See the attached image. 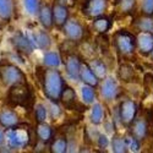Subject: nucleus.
<instances>
[{"mask_svg": "<svg viewBox=\"0 0 153 153\" xmlns=\"http://www.w3.org/2000/svg\"><path fill=\"white\" fill-rule=\"evenodd\" d=\"M53 10V21L56 27L61 28L65 22L69 20V7L61 5L59 3H54L52 6Z\"/></svg>", "mask_w": 153, "mask_h": 153, "instance_id": "15", "label": "nucleus"}, {"mask_svg": "<svg viewBox=\"0 0 153 153\" xmlns=\"http://www.w3.org/2000/svg\"><path fill=\"white\" fill-rule=\"evenodd\" d=\"M56 3H59L61 5H65L66 7H72L76 4V0H56Z\"/></svg>", "mask_w": 153, "mask_h": 153, "instance_id": "37", "label": "nucleus"}, {"mask_svg": "<svg viewBox=\"0 0 153 153\" xmlns=\"http://www.w3.org/2000/svg\"><path fill=\"white\" fill-rule=\"evenodd\" d=\"M118 113L120 117V123L125 126H129L137 117V104L132 99H124L120 102Z\"/></svg>", "mask_w": 153, "mask_h": 153, "instance_id": "8", "label": "nucleus"}, {"mask_svg": "<svg viewBox=\"0 0 153 153\" xmlns=\"http://www.w3.org/2000/svg\"><path fill=\"white\" fill-rule=\"evenodd\" d=\"M136 5V0H121V1L118 4L119 10L124 14H130V12L134 11Z\"/></svg>", "mask_w": 153, "mask_h": 153, "instance_id": "33", "label": "nucleus"}, {"mask_svg": "<svg viewBox=\"0 0 153 153\" xmlns=\"http://www.w3.org/2000/svg\"><path fill=\"white\" fill-rule=\"evenodd\" d=\"M125 142H126L127 151H131V152H138L140 151V141L137 138H135L134 136H131L130 134L127 136H125Z\"/></svg>", "mask_w": 153, "mask_h": 153, "instance_id": "34", "label": "nucleus"}, {"mask_svg": "<svg viewBox=\"0 0 153 153\" xmlns=\"http://www.w3.org/2000/svg\"><path fill=\"white\" fill-rule=\"evenodd\" d=\"M113 45L119 55L130 56L137 49V38L130 31L119 30L113 36Z\"/></svg>", "mask_w": 153, "mask_h": 153, "instance_id": "4", "label": "nucleus"}, {"mask_svg": "<svg viewBox=\"0 0 153 153\" xmlns=\"http://www.w3.org/2000/svg\"><path fill=\"white\" fill-rule=\"evenodd\" d=\"M148 123L146 118H135L134 121L129 125V134L137 138L140 142L143 141L148 135Z\"/></svg>", "mask_w": 153, "mask_h": 153, "instance_id": "12", "label": "nucleus"}, {"mask_svg": "<svg viewBox=\"0 0 153 153\" xmlns=\"http://www.w3.org/2000/svg\"><path fill=\"white\" fill-rule=\"evenodd\" d=\"M108 0H85L81 11L86 17H97L99 15H103L107 9Z\"/></svg>", "mask_w": 153, "mask_h": 153, "instance_id": "9", "label": "nucleus"}, {"mask_svg": "<svg viewBox=\"0 0 153 153\" xmlns=\"http://www.w3.org/2000/svg\"><path fill=\"white\" fill-rule=\"evenodd\" d=\"M111 147H113V152L115 153H126L129 152L126 147V142H125V137H120V136H114L111 140Z\"/></svg>", "mask_w": 153, "mask_h": 153, "instance_id": "30", "label": "nucleus"}, {"mask_svg": "<svg viewBox=\"0 0 153 153\" xmlns=\"http://www.w3.org/2000/svg\"><path fill=\"white\" fill-rule=\"evenodd\" d=\"M34 130H36V134H37V137H38V141H41L43 143H49L50 141H52V138L54 137L53 129L48 124H45V121L44 123H38Z\"/></svg>", "mask_w": 153, "mask_h": 153, "instance_id": "19", "label": "nucleus"}, {"mask_svg": "<svg viewBox=\"0 0 153 153\" xmlns=\"http://www.w3.org/2000/svg\"><path fill=\"white\" fill-rule=\"evenodd\" d=\"M64 64H65V71L69 77L74 81H79L80 80V69H81V64H82L81 59L75 53H71L65 56Z\"/></svg>", "mask_w": 153, "mask_h": 153, "instance_id": "11", "label": "nucleus"}, {"mask_svg": "<svg viewBox=\"0 0 153 153\" xmlns=\"http://www.w3.org/2000/svg\"><path fill=\"white\" fill-rule=\"evenodd\" d=\"M23 6L30 15L36 16L41 10V0H23Z\"/></svg>", "mask_w": 153, "mask_h": 153, "instance_id": "31", "label": "nucleus"}, {"mask_svg": "<svg viewBox=\"0 0 153 153\" xmlns=\"http://www.w3.org/2000/svg\"><path fill=\"white\" fill-rule=\"evenodd\" d=\"M38 17L42 23V26L47 30L52 28L54 26V21H53V10L52 6L49 5H43L41 6V10L38 12Z\"/></svg>", "mask_w": 153, "mask_h": 153, "instance_id": "20", "label": "nucleus"}, {"mask_svg": "<svg viewBox=\"0 0 153 153\" xmlns=\"http://www.w3.org/2000/svg\"><path fill=\"white\" fill-rule=\"evenodd\" d=\"M119 87L117 81L113 77H105L103 80V83L100 85V94L105 100H113L118 97Z\"/></svg>", "mask_w": 153, "mask_h": 153, "instance_id": "14", "label": "nucleus"}, {"mask_svg": "<svg viewBox=\"0 0 153 153\" xmlns=\"http://www.w3.org/2000/svg\"><path fill=\"white\" fill-rule=\"evenodd\" d=\"M59 102H61V104L69 110H79V111H86L87 110L86 105H82L77 100V96H76L75 90L72 87L68 86L66 83L62 88Z\"/></svg>", "mask_w": 153, "mask_h": 153, "instance_id": "7", "label": "nucleus"}, {"mask_svg": "<svg viewBox=\"0 0 153 153\" xmlns=\"http://www.w3.org/2000/svg\"><path fill=\"white\" fill-rule=\"evenodd\" d=\"M103 118H104V109L102 107L100 103H94L93 107L91 108V123L93 125H99L103 123Z\"/></svg>", "mask_w": 153, "mask_h": 153, "instance_id": "26", "label": "nucleus"}, {"mask_svg": "<svg viewBox=\"0 0 153 153\" xmlns=\"http://www.w3.org/2000/svg\"><path fill=\"white\" fill-rule=\"evenodd\" d=\"M149 55H151V58H152V60H153V50L151 52V54H149Z\"/></svg>", "mask_w": 153, "mask_h": 153, "instance_id": "40", "label": "nucleus"}, {"mask_svg": "<svg viewBox=\"0 0 153 153\" xmlns=\"http://www.w3.org/2000/svg\"><path fill=\"white\" fill-rule=\"evenodd\" d=\"M0 79L3 80L5 85H9V86L27 82L26 75L23 74V71L19 66L10 62L0 64Z\"/></svg>", "mask_w": 153, "mask_h": 153, "instance_id": "5", "label": "nucleus"}, {"mask_svg": "<svg viewBox=\"0 0 153 153\" xmlns=\"http://www.w3.org/2000/svg\"><path fill=\"white\" fill-rule=\"evenodd\" d=\"M33 41L37 48H39L42 50H48L50 45H52V38H50V36L45 31H41V30L36 31L33 33Z\"/></svg>", "mask_w": 153, "mask_h": 153, "instance_id": "21", "label": "nucleus"}, {"mask_svg": "<svg viewBox=\"0 0 153 153\" xmlns=\"http://www.w3.org/2000/svg\"><path fill=\"white\" fill-rule=\"evenodd\" d=\"M118 77L124 82H131L135 79V69L131 64L124 62L119 66L118 70Z\"/></svg>", "mask_w": 153, "mask_h": 153, "instance_id": "24", "label": "nucleus"}, {"mask_svg": "<svg viewBox=\"0 0 153 153\" xmlns=\"http://www.w3.org/2000/svg\"><path fill=\"white\" fill-rule=\"evenodd\" d=\"M88 65L91 66V69L93 70V72L99 80H104L107 77V65L104 64V61L99 59H92L88 62Z\"/></svg>", "mask_w": 153, "mask_h": 153, "instance_id": "25", "label": "nucleus"}, {"mask_svg": "<svg viewBox=\"0 0 153 153\" xmlns=\"http://www.w3.org/2000/svg\"><path fill=\"white\" fill-rule=\"evenodd\" d=\"M33 130H31L27 125L17 124L7 129L5 132V141L7 146L12 149H21L31 143V136Z\"/></svg>", "mask_w": 153, "mask_h": 153, "instance_id": "3", "label": "nucleus"}, {"mask_svg": "<svg viewBox=\"0 0 153 153\" xmlns=\"http://www.w3.org/2000/svg\"><path fill=\"white\" fill-rule=\"evenodd\" d=\"M19 124V117L17 114L9 108H4L0 110V125L5 129H10V127L15 126Z\"/></svg>", "mask_w": 153, "mask_h": 153, "instance_id": "17", "label": "nucleus"}, {"mask_svg": "<svg viewBox=\"0 0 153 153\" xmlns=\"http://www.w3.org/2000/svg\"><path fill=\"white\" fill-rule=\"evenodd\" d=\"M12 15V1L11 0H0V17L9 21Z\"/></svg>", "mask_w": 153, "mask_h": 153, "instance_id": "29", "label": "nucleus"}, {"mask_svg": "<svg viewBox=\"0 0 153 153\" xmlns=\"http://www.w3.org/2000/svg\"><path fill=\"white\" fill-rule=\"evenodd\" d=\"M80 80L85 85H90L92 87H97L99 83V79L96 76L91 66L88 65V62H83V61L81 64V69H80Z\"/></svg>", "mask_w": 153, "mask_h": 153, "instance_id": "16", "label": "nucleus"}, {"mask_svg": "<svg viewBox=\"0 0 153 153\" xmlns=\"http://www.w3.org/2000/svg\"><path fill=\"white\" fill-rule=\"evenodd\" d=\"M48 115V110L43 104H37L34 107V118L37 123H44Z\"/></svg>", "mask_w": 153, "mask_h": 153, "instance_id": "32", "label": "nucleus"}, {"mask_svg": "<svg viewBox=\"0 0 153 153\" xmlns=\"http://www.w3.org/2000/svg\"><path fill=\"white\" fill-rule=\"evenodd\" d=\"M110 1H111V3L114 4V5H118V4H119V3L121 1V0H110Z\"/></svg>", "mask_w": 153, "mask_h": 153, "instance_id": "39", "label": "nucleus"}, {"mask_svg": "<svg viewBox=\"0 0 153 153\" xmlns=\"http://www.w3.org/2000/svg\"><path fill=\"white\" fill-rule=\"evenodd\" d=\"M36 72L39 81L42 82L43 92L45 97L50 102H53V103H58L60 100V94L62 92V88L65 86V82H64L62 76L59 72V70H55V68L43 69L41 66H38Z\"/></svg>", "mask_w": 153, "mask_h": 153, "instance_id": "1", "label": "nucleus"}, {"mask_svg": "<svg viewBox=\"0 0 153 153\" xmlns=\"http://www.w3.org/2000/svg\"><path fill=\"white\" fill-rule=\"evenodd\" d=\"M64 34L69 41H72L75 43H81L86 39L87 37V30L83 25L76 19H69L65 25L61 27Z\"/></svg>", "mask_w": 153, "mask_h": 153, "instance_id": "6", "label": "nucleus"}, {"mask_svg": "<svg viewBox=\"0 0 153 153\" xmlns=\"http://www.w3.org/2000/svg\"><path fill=\"white\" fill-rule=\"evenodd\" d=\"M68 148H69L68 138L64 135L53 137L52 141H50V152L52 153H66Z\"/></svg>", "mask_w": 153, "mask_h": 153, "instance_id": "22", "label": "nucleus"}, {"mask_svg": "<svg viewBox=\"0 0 153 153\" xmlns=\"http://www.w3.org/2000/svg\"><path fill=\"white\" fill-rule=\"evenodd\" d=\"M141 11L142 15L153 17V0H142Z\"/></svg>", "mask_w": 153, "mask_h": 153, "instance_id": "35", "label": "nucleus"}, {"mask_svg": "<svg viewBox=\"0 0 153 153\" xmlns=\"http://www.w3.org/2000/svg\"><path fill=\"white\" fill-rule=\"evenodd\" d=\"M137 50L141 55H149L153 50V33L152 32H140L137 36Z\"/></svg>", "mask_w": 153, "mask_h": 153, "instance_id": "13", "label": "nucleus"}, {"mask_svg": "<svg viewBox=\"0 0 153 153\" xmlns=\"http://www.w3.org/2000/svg\"><path fill=\"white\" fill-rule=\"evenodd\" d=\"M113 26V22H111V19L105 16L104 14L103 15H99L97 17L93 19L92 21V27L93 30L99 33V34H105Z\"/></svg>", "mask_w": 153, "mask_h": 153, "instance_id": "18", "label": "nucleus"}, {"mask_svg": "<svg viewBox=\"0 0 153 153\" xmlns=\"http://www.w3.org/2000/svg\"><path fill=\"white\" fill-rule=\"evenodd\" d=\"M33 92L27 82L10 86V90L7 92V102L11 105L22 107L27 110H31L33 107Z\"/></svg>", "mask_w": 153, "mask_h": 153, "instance_id": "2", "label": "nucleus"}, {"mask_svg": "<svg viewBox=\"0 0 153 153\" xmlns=\"http://www.w3.org/2000/svg\"><path fill=\"white\" fill-rule=\"evenodd\" d=\"M11 43L15 50L22 55H31L33 53V43L22 32L17 31L11 37Z\"/></svg>", "mask_w": 153, "mask_h": 153, "instance_id": "10", "label": "nucleus"}, {"mask_svg": "<svg viewBox=\"0 0 153 153\" xmlns=\"http://www.w3.org/2000/svg\"><path fill=\"white\" fill-rule=\"evenodd\" d=\"M60 60H61V58L55 52H47L43 56V64L47 68H55L56 69L60 65Z\"/></svg>", "mask_w": 153, "mask_h": 153, "instance_id": "27", "label": "nucleus"}, {"mask_svg": "<svg viewBox=\"0 0 153 153\" xmlns=\"http://www.w3.org/2000/svg\"><path fill=\"white\" fill-rule=\"evenodd\" d=\"M97 145L99 148H107L109 146V138L105 136V135H98V138H97Z\"/></svg>", "mask_w": 153, "mask_h": 153, "instance_id": "36", "label": "nucleus"}, {"mask_svg": "<svg viewBox=\"0 0 153 153\" xmlns=\"http://www.w3.org/2000/svg\"><path fill=\"white\" fill-rule=\"evenodd\" d=\"M81 96L83 99L85 104H92L96 98V92H94V87L90 86V85H85L81 88Z\"/></svg>", "mask_w": 153, "mask_h": 153, "instance_id": "28", "label": "nucleus"}, {"mask_svg": "<svg viewBox=\"0 0 153 153\" xmlns=\"http://www.w3.org/2000/svg\"><path fill=\"white\" fill-rule=\"evenodd\" d=\"M134 27L138 32H152L153 33V20L151 16H140L134 21Z\"/></svg>", "mask_w": 153, "mask_h": 153, "instance_id": "23", "label": "nucleus"}, {"mask_svg": "<svg viewBox=\"0 0 153 153\" xmlns=\"http://www.w3.org/2000/svg\"><path fill=\"white\" fill-rule=\"evenodd\" d=\"M4 142H5V132L0 129V147L4 145Z\"/></svg>", "mask_w": 153, "mask_h": 153, "instance_id": "38", "label": "nucleus"}]
</instances>
